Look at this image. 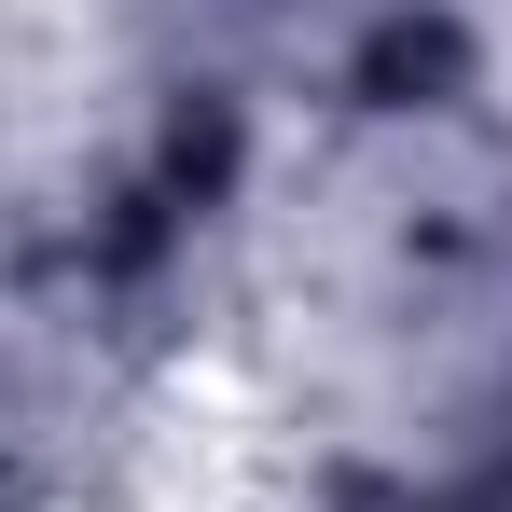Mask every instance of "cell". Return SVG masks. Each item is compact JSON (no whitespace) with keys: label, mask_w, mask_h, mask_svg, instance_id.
Wrapping results in <instances>:
<instances>
[{"label":"cell","mask_w":512,"mask_h":512,"mask_svg":"<svg viewBox=\"0 0 512 512\" xmlns=\"http://www.w3.org/2000/svg\"><path fill=\"white\" fill-rule=\"evenodd\" d=\"M305 277L388 416L512 429V153L471 125H374L346 139L305 222Z\"/></svg>","instance_id":"obj_1"}]
</instances>
